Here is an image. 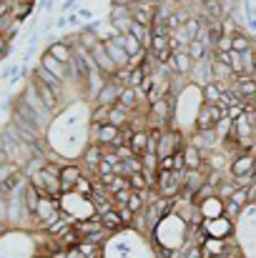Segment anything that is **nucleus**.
I'll use <instances>...</instances> for the list:
<instances>
[{"mask_svg": "<svg viewBox=\"0 0 256 258\" xmlns=\"http://www.w3.org/2000/svg\"><path fill=\"white\" fill-rule=\"evenodd\" d=\"M128 188H131V190H146V188H148L143 171H136V173L128 175Z\"/></svg>", "mask_w": 256, "mask_h": 258, "instance_id": "24", "label": "nucleus"}, {"mask_svg": "<svg viewBox=\"0 0 256 258\" xmlns=\"http://www.w3.org/2000/svg\"><path fill=\"white\" fill-rule=\"evenodd\" d=\"M103 48H106V53H108V58L113 60V66L121 71V68H128V53L113 40V38H103Z\"/></svg>", "mask_w": 256, "mask_h": 258, "instance_id": "5", "label": "nucleus"}, {"mask_svg": "<svg viewBox=\"0 0 256 258\" xmlns=\"http://www.w3.org/2000/svg\"><path fill=\"white\" fill-rule=\"evenodd\" d=\"M148 190V188H146ZM146 190H131V196H128V208L133 211V213H138V211H143V206H146Z\"/></svg>", "mask_w": 256, "mask_h": 258, "instance_id": "22", "label": "nucleus"}, {"mask_svg": "<svg viewBox=\"0 0 256 258\" xmlns=\"http://www.w3.org/2000/svg\"><path fill=\"white\" fill-rule=\"evenodd\" d=\"M20 100L28 105V110L33 113V118L38 120V125L40 128H45L48 123H50V118H53V110L43 103V98L35 93V88H33V83L28 81V86H25V93L20 95Z\"/></svg>", "mask_w": 256, "mask_h": 258, "instance_id": "1", "label": "nucleus"}, {"mask_svg": "<svg viewBox=\"0 0 256 258\" xmlns=\"http://www.w3.org/2000/svg\"><path fill=\"white\" fill-rule=\"evenodd\" d=\"M186 53L191 55V60H206V53H209V45H206L203 40H198V38H193V40H188V45H186Z\"/></svg>", "mask_w": 256, "mask_h": 258, "instance_id": "18", "label": "nucleus"}, {"mask_svg": "<svg viewBox=\"0 0 256 258\" xmlns=\"http://www.w3.org/2000/svg\"><path fill=\"white\" fill-rule=\"evenodd\" d=\"M236 190V185H234V180L231 183H219L216 185V196L221 198V201H226V198H231V193Z\"/></svg>", "mask_w": 256, "mask_h": 258, "instance_id": "28", "label": "nucleus"}, {"mask_svg": "<svg viewBox=\"0 0 256 258\" xmlns=\"http://www.w3.org/2000/svg\"><path fill=\"white\" fill-rule=\"evenodd\" d=\"M90 190H93V178L90 175H85V173H81V178L76 180V185H73V193H78V196H90Z\"/></svg>", "mask_w": 256, "mask_h": 258, "instance_id": "23", "label": "nucleus"}, {"mask_svg": "<svg viewBox=\"0 0 256 258\" xmlns=\"http://www.w3.org/2000/svg\"><path fill=\"white\" fill-rule=\"evenodd\" d=\"M146 143H148V131L146 128H136L133 136H131V143H128L133 156H143L146 153Z\"/></svg>", "mask_w": 256, "mask_h": 258, "instance_id": "17", "label": "nucleus"}, {"mask_svg": "<svg viewBox=\"0 0 256 258\" xmlns=\"http://www.w3.org/2000/svg\"><path fill=\"white\" fill-rule=\"evenodd\" d=\"M78 178H81V168H78V166H73V163H63V166H61V173H58L61 193H71Z\"/></svg>", "mask_w": 256, "mask_h": 258, "instance_id": "6", "label": "nucleus"}, {"mask_svg": "<svg viewBox=\"0 0 256 258\" xmlns=\"http://www.w3.org/2000/svg\"><path fill=\"white\" fill-rule=\"evenodd\" d=\"M106 123H111V125H116V128L128 125V123H131V110H128L126 105H121V103H113V105L108 108V120H106Z\"/></svg>", "mask_w": 256, "mask_h": 258, "instance_id": "13", "label": "nucleus"}, {"mask_svg": "<svg viewBox=\"0 0 256 258\" xmlns=\"http://www.w3.org/2000/svg\"><path fill=\"white\" fill-rule=\"evenodd\" d=\"M141 161H143V171H159V156L156 153H143Z\"/></svg>", "mask_w": 256, "mask_h": 258, "instance_id": "27", "label": "nucleus"}, {"mask_svg": "<svg viewBox=\"0 0 256 258\" xmlns=\"http://www.w3.org/2000/svg\"><path fill=\"white\" fill-rule=\"evenodd\" d=\"M254 40L246 35V33H236V35H231V50H236V53H246V50H254Z\"/></svg>", "mask_w": 256, "mask_h": 258, "instance_id": "19", "label": "nucleus"}, {"mask_svg": "<svg viewBox=\"0 0 256 258\" xmlns=\"http://www.w3.org/2000/svg\"><path fill=\"white\" fill-rule=\"evenodd\" d=\"M239 211H244V208H241V206H236L231 198H226V201H224V213H221V216H226V218L234 223V221L239 218Z\"/></svg>", "mask_w": 256, "mask_h": 258, "instance_id": "25", "label": "nucleus"}, {"mask_svg": "<svg viewBox=\"0 0 256 258\" xmlns=\"http://www.w3.org/2000/svg\"><path fill=\"white\" fill-rule=\"evenodd\" d=\"M88 53H90V58L95 60V66H98V71L106 76V78H113L116 76V66H113V60L108 58V53H106V48H103V40H98V43H93L90 48H88Z\"/></svg>", "mask_w": 256, "mask_h": 258, "instance_id": "3", "label": "nucleus"}, {"mask_svg": "<svg viewBox=\"0 0 256 258\" xmlns=\"http://www.w3.org/2000/svg\"><path fill=\"white\" fill-rule=\"evenodd\" d=\"M98 218H100V223H103L108 231H118V228L123 226V223H121V216H118V211H116V206L108 208V211H103Z\"/></svg>", "mask_w": 256, "mask_h": 258, "instance_id": "20", "label": "nucleus"}, {"mask_svg": "<svg viewBox=\"0 0 256 258\" xmlns=\"http://www.w3.org/2000/svg\"><path fill=\"white\" fill-rule=\"evenodd\" d=\"M198 211H201L203 218H216V216L224 213V201L214 193V196H209V198H203V201L198 203Z\"/></svg>", "mask_w": 256, "mask_h": 258, "instance_id": "12", "label": "nucleus"}, {"mask_svg": "<svg viewBox=\"0 0 256 258\" xmlns=\"http://www.w3.org/2000/svg\"><path fill=\"white\" fill-rule=\"evenodd\" d=\"M100 158H103V148H100L98 143H90L83 151V166L90 173H95V166L100 163Z\"/></svg>", "mask_w": 256, "mask_h": 258, "instance_id": "16", "label": "nucleus"}, {"mask_svg": "<svg viewBox=\"0 0 256 258\" xmlns=\"http://www.w3.org/2000/svg\"><path fill=\"white\" fill-rule=\"evenodd\" d=\"M118 211V216H121V223L123 226H131L133 223V211L128 208V206H121V208H116Z\"/></svg>", "mask_w": 256, "mask_h": 258, "instance_id": "31", "label": "nucleus"}, {"mask_svg": "<svg viewBox=\"0 0 256 258\" xmlns=\"http://www.w3.org/2000/svg\"><path fill=\"white\" fill-rule=\"evenodd\" d=\"M30 83H33L35 93H38V95L43 98V103H45V105H48L50 110H56V108L61 105V95H58V93H56L53 88H48L45 83H40V81H38V78H33V76H30Z\"/></svg>", "mask_w": 256, "mask_h": 258, "instance_id": "9", "label": "nucleus"}, {"mask_svg": "<svg viewBox=\"0 0 256 258\" xmlns=\"http://www.w3.org/2000/svg\"><path fill=\"white\" fill-rule=\"evenodd\" d=\"M244 113H246V108H244L241 103H236V105H229V108H226V118H231V120L241 118Z\"/></svg>", "mask_w": 256, "mask_h": 258, "instance_id": "30", "label": "nucleus"}, {"mask_svg": "<svg viewBox=\"0 0 256 258\" xmlns=\"http://www.w3.org/2000/svg\"><path fill=\"white\" fill-rule=\"evenodd\" d=\"M48 55H53L56 60H61V63H71L73 60V45L68 43V40H53L50 45H48V50H45Z\"/></svg>", "mask_w": 256, "mask_h": 258, "instance_id": "8", "label": "nucleus"}, {"mask_svg": "<svg viewBox=\"0 0 256 258\" xmlns=\"http://www.w3.org/2000/svg\"><path fill=\"white\" fill-rule=\"evenodd\" d=\"M256 171V156L254 153H244L231 163V175H244V173H254Z\"/></svg>", "mask_w": 256, "mask_h": 258, "instance_id": "14", "label": "nucleus"}, {"mask_svg": "<svg viewBox=\"0 0 256 258\" xmlns=\"http://www.w3.org/2000/svg\"><path fill=\"white\" fill-rule=\"evenodd\" d=\"M0 163H5V136L0 133Z\"/></svg>", "mask_w": 256, "mask_h": 258, "instance_id": "34", "label": "nucleus"}, {"mask_svg": "<svg viewBox=\"0 0 256 258\" xmlns=\"http://www.w3.org/2000/svg\"><path fill=\"white\" fill-rule=\"evenodd\" d=\"M126 53H128V58H136V55H141L143 53V48H141V43L131 35V33H116V35H111Z\"/></svg>", "mask_w": 256, "mask_h": 258, "instance_id": "11", "label": "nucleus"}, {"mask_svg": "<svg viewBox=\"0 0 256 258\" xmlns=\"http://www.w3.org/2000/svg\"><path fill=\"white\" fill-rule=\"evenodd\" d=\"M38 66H40V68H45L48 73H53L56 78H61L63 83L68 81V66H66V63H61V60H56L53 55L43 53V55H40V60H38Z\"/></svg>", "mask_w": 256, "mask_h": 258, "instance_id": "7", "label": "nucleus"}, {"mask_svg": "<svg viewBox=\"0 0 256 258\" xmlns=\"http://www.w3.org/2000/svg\"><path fill=\"white\" fill-rule=\"evenodd\" d=\"M183 146V141H181V136H178V131H161V136H159V146H156V156L161 158V156H171V153H176L178 148Z\"/></svg>", "mask_w": 256, "mask_h": 258, "instance_id": "4", "label": "nucleus"}, {"mask_svg": "<svg viewBox=\"0 0 256 258\" xmlns=\"http://www.w3.org/2000/svg\"><path fill=\"white\" fill-rule=\"evenodd\" d=\"M181 153H183V166H186V171H201V166H203V153L196 148V146H183L181 148Z\"/></svg>", "mask_w": 256, "mask_h": 258, "instance_id": "10", "label": "nucleus"}, {"mask_svg": "<svg viewBox=\"0 0 256 258\" xmlns=\"http://www.w3.org/2000/svg\"><path fill=\"white\" fill-rule=\"evenodd\" d=\"M8 50H10V43L0 35V58H5V55H8Z\"/></svg>", "mask_w": 256, "mask_h": 258, "instance_id": "33", "label": "nucleus"}, {"mask_svg": "<svg viewBox=\"0 0 256 258\" xmlns=\"http://www.w3.org/2000/svg\"><path fill=\"white\" fill-rule=\"evenodd\" d=\"M201 228H203V233H206L209 238H219V241H226V238H231V233H234V223H231L226 216L203 218Z\"/></svg>", "mask_w": 256, "mask_h": 258, "instance_id": "2", "label": "nucleus"}, {"mask_svg": "<svg viewBox=\"0 0 256 258\" xmlns=\"http://www.w3.org/2000/svg\"><path fill=\"white\" fill-rule=\"evenodd\" d=\"M33 78H38L40 83H45L48 88H53L58 95H61V93H63V88H66V83H63L61 78H56L53 73H48V71H45V68H40V66H35V71H33Z\"/></svg>", "mask_w": 256, "mask_h": 258, "instance_id": "15", "label": "nucleus"}, {"mask_svg": "<svg viewBox=\"0 0 256 258\" xmlns=\"http://www.w3.org/2000/svg\"><path fill=\"white\" fill-rule=\"evenodd\" d=\"M201 98H203V103L216 105V103H219V98H221V86H219V83H214V81H209L206 86H201Z\"/></svg>", "mask_w": 256, "mask_h": 258, "instance_id": "21", "label": "nucleus"}, {"mask_svg": "<svg viewBox=\"0 0 256 258\" xmlns=\"http://www.w3.org/2000/svg\"><path fill=\"white\" fill-rule=\"evenodd\" d=\"M183 258H201V246H198V243H196V246H188Z\"/></svg>", "mask_w": 256, "mask_h": 258, "instance_id": "32", "label": "nucleus"}, {"mask_svg": "<svg viewBox=\"0 0 256 258\" xmlns=\"http://www.w3.org/2000/svg\"><path fill=\"white\" fill-rule=\"evenodd\" d=\"M108 120V105H100L98 103V108L93 110V123L98 125V123H106Z\"/></svg>", "mask_w": 256, "mask_h": 258, "instance_id": "29", "label": "nucleus"}, {"mask_svg": "<svg viewBox=\"0 0 256 258\" xmlns=\"http://www.w3.org/2000/svg\"><path fill=\"white\" fill-rule=\"evenodd\" d=\"M231 201H234L236 206H241V208L249 206V203H251V201H249V188H236V190L231 193Z\"/></svg>", "mask_w": 256, "mask_h": 258, "instance_id": "26", "label": "nucleus"}]
</instances>
